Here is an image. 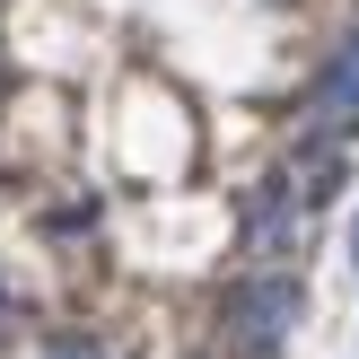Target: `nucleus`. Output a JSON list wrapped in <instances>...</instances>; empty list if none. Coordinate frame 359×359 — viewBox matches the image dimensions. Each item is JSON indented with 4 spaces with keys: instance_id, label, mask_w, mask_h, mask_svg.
I'll return each instance as SVG.
<instances>
[{
    "instance_id": "1",
    "label": "nucleus",
    "mask_w": 359,
    "mask_h": 359,
    "mask_svg": "<svg viewBox=\"0 0 359 359\" xmlns=\"http://www.w3.org/2000/svg\"><path fill=\"white\" fill-rule=\"evenodd\" d=\"M228 316L245 325V342H255V351H272L280 333L307 316V290H298L290 272H245L237 290H228Z\"/></svg>"
},
{
    "instance_id": "2",
    "label": "nucleus",
    "mask_w": 359,
    "mask_h": 359,
    "mask_svg": "<svg viewBox=\"0 0 359 359\" xmlns=\"http://www.w3.org/2000/svg\"><path fill=\"white\" fill-rule=\"evenodd\" d=\"M44 359H114V351H105V342H79V333H62V342H53Z\"/></svg>"
},
{
    "instance_id": "3",
    "label": "nucleus",
    "mask_w": 359,
    "mask_h": 359,
    "mask_svg": "<svg viewBox=\"0 0 359 359\" xmlns=\"http://www.w3.org/2000/svg\"><path fill=\"white\" fill-rule=\"evenodd\" d=\"M351 263H359V210H351Z\"/></svg>"
}]
</instances>
